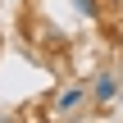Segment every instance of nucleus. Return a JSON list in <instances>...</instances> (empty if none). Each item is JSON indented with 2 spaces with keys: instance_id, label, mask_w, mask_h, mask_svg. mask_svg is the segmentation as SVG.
Returning a JSON list of instances; mask_svg holds the SVG:
<instances>
[{
  "instance_id": "f03ea898",
  "label": "nucleus",
  "mask_w": 123,
  "mask_h": 123,
  "mask_svg": "<svg viewBox=\"0 0 123 123\" xmlns=\"http://www.w3.org/2000/svg\"><path fill=\"white\" fill-rule=\"evenodd\" d=\"M114 91H119V82H114L110 73H100V78H96V87H91V96H96L100 105H110V100H114Z\"/></svg>"
},
{
  "instance_id": "f257e3e1",
  "label": "nucleus",
  "mask_w": 123,
  "mask_h": 123,
  "mask_svg": "<svg viewBox=\"0 0 123 123\" xmlns=\"http://www.w3.org/2000/svg\"><path fill=\"white\" fill-rule=\"evenodd\" d=\"M82 100H87V87H68V91H64V96L55 100V114H73V110H78Z\"/></svg>"
},
{
  "instance_id": "7ed1b4c3",
  "label": "nucleus",
  "mask_w": 123,
  "mask_h": 123,
  "mask_svg": "<svg viewBox=\"0 0 123 123\" xmlns=\"http://www.w3.org/2000/svg\"><path fill=\"white\" fill-rule=\"evenodd\" d=\"M78 9L82 14H96V0H78Z\"/></svg>"
}]
</instances>
